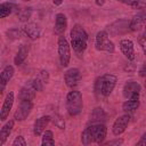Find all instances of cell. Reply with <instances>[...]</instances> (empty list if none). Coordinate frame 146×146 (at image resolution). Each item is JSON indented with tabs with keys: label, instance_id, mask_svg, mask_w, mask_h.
I'll return each instance as SVG.
<instances>
[{
	"label": "cell",
	"instance_id": "6da1fadb",
	"mask_svg": "<svg viewBox=\"0 0 146 146\" xmlns=\"http://www.w3.org/2000/svg\"><path fill=\"white\" fill-rule=\"evenodd\" d=\"M116 81H117L116 75H114L112 73H106V74L98 76L96 79L95 86H94L96 96L99 98L108 97L112 94V91L114 90V88L116 86Z\"/></svg>",
	"mask_w": 146,
	"mask_h": 146
},
{
	"label": "cell",
	"instance_id": "7a4b0ae2",
	"mask_svg": "<svg viewBox=\"0 0 146 146\" xmlns=\"http://www.w3.org/2000/svg\"><path fill=\"white\" fill-rule=\"evenodd\" d=\"M70 36H71V46L74 50V52L79 56H81L86 48H87V43H88V33L84 30V27L80 24H75L70 32Z\"/></svg>",
	"mask_w": 146,
	"mask_h": 146
},
{
	"label": "cell",
	"instance_id": "3957f363",
	"mask_svg": "<svg viewBox=\"0 0 146 146\" xmlns=\"http://www.w3.org/2000/svg\"><path fill=\"white\" fill-rule=\"evenodd\" d=\"M66 110L68 115L71 116H76L81 114L83 110V99L82 94L79 90L72 89L66 95Z\"/></svg>",
	"mask_w": 146,
	"mask_h": 146
},
{
	"label": "cell",
	"instance_id": "277c9868",
	"mask_svg": "<svg viewBox=\"0 0 146 146\" xmlns=\"http://www.w3.org/2000/svg\"><path fill=\"white\" fill-rule=\"evenodd\" d=\"M57 51L59 57V63L63 67L68 66L71 59V47L67 39L64 35H59L57 40Z\"/></svg>",
	"mask_w": 146,
	"mask_h": 146
},
{
	"label": "cell",
	"instance_id": "5b68a950",
	"mask_svg": "<svg viewBox=\"0 0 146 146\" xmlns=\"http://www.w3.org/2000/svg\"><path fill=\"white\" fill-rule=\"evenodd\" d=\"M95 47L99 51H106L110 54H113L115 50L114 43L110 40L108 33L106 31H99L96 34L95 38Z\"/></svg>",
	"mask_w": 146,
	"mask_h": 146
},
{
	"label": "cell",
	"instance_id": "8992f818",
	"mask_svg": "<svg viewBox=\"0 0 146 146\" xmlns=\"http://www.w3.org/2000/svg\"><path fill=\"white\" fill-rule=\"evenodd\" d=\"M33 108V103L32 100H21L19 105L17 106V110L14 113V119L15 121H24L32 112Z\"/></svg>",
	"mask_w": 146,
	"mask_h": 146
},
{
	"label": "cell",
	"instance_id": "52a82bcc",
	"mask_svg": "<svg viewBox=\"0 0 146 146\" xmlns=\"http://www.w3.org/2000/svg\"><path fill=\"white\" fill-rule=\"evenodd\" d=\"M130 22V21H129ZM129 22L127 19H119V21H115L114 23H112L111 25L107 26V33H110L111 35L113 36H116V35H121V34H124L127 33L128 31H130L129 29Z\"/></svg>",
	"mask_w": 146,
	"mask_h": 146
},
{
	"label": "cell",
	"instance_id": "ba28073f",
	"mask_svg": "<svg viewBox=\"0 0 146 146\" xmlns=\"http://www.w3.org/2000/svg\"><path fill=\"white\" fill-rule=\"evenodd\" d=\"M64 81L68 88L71 89L76 88L81 81V73L79 68H75V67L68 68L64 74Z\"/></svg>",
	"mask_w": 146,
	"mask_h": 146
},
{
	"label": "cell",
	"instance_id": "9c48e42d",
	"mask_svg": "<svg viewBox=\"0 0 146 146\" xmlns=\"http://www.w3.org/2000/svg\"><path fill=\"white\" fill-rule=\"evenodd\" d=\"M89 127H90V130H91L94 143L95 144H103L104 139L107 135L106 125L104 123H91Z\"/></svg>",
	"mask_w": 146,
	"mask_h": 146
},
{
	"label": "cell",
	"instance_id": "30bf717a",
	"mask_svg": "<svg viewBox=\"0 0 146 146\" xmlns=\"http://www.w3.org/2000/svg\"><path fill=\"white\" fill-rule=\"evenodd\" d=\"M129 123H130V116L127 113L123 114V115H120L119 117H116L115 121H114V123H113V125H112V132H113V135L114 136L122 135L127 130Z\"/></svg>",
	"mask_w": 146,
	"mask_h": 146
},
{
	"label": "cell",
	"instance_id": "8fae6325",
	"mask_svg": "<svg viewBox=\"0 0 146 146\" xmlns=\"http://www.w3.org/2000/svg\"><path fill=\"white\" fill-rule=\"evenodd\" d=\"M35 94H36V89L33 86V82L31 80L19 89L18 98L19 100H33L35 98Z\"/></svg>",
	"mask_w": 146,
	"mask_h": 146
},
{
	"label": "cell",
	"instance_id": "7c38bea8",
	"mask_svg": "<svg viewBox=\"0 0 146 146\" xmlns=\"http://www.w3.org/2000/svg\"><path fill=\"white\" fill-rule=\"evenodd\" d=\"M14 100H15V94L13 91H9L2 103V107L0 110V120L1 121H6L7 117L9 116V113L13 108L14 105Z\"/></svg>",
	"mask_w": 146,
	"mask_h": 146
},
{
	"label": "cell",
	"instance_id": "4fadbf2b",
	"mask_svg": "<svg viewBox=\"0 0 146 146\" xmlns=\"http://www.w3.org/2000/svg\"><path fill=\"white\" fill-rule=\"evenodd\" d=\"M120 50L121 52L124 55V57L128 60H133L136 55H135V47H133V42L130 39H122L120 41Z\"/></svg>",
	"mask_w": 146,
	"mask_h": 146
},
{
	"label": "cell",
	"instance_id": "5bb4252c",
	"mask_svg": "<svg viewBox=\"0 0 146 146\" xmlns=\"http://www.w3.org/2000/svg\"><path fill=\"white\" fill-rule=\"evenodd\" d=\"M139 105H140V97H139V94H135V95L130 96L129 98H127V100L122 104V110H123V112H125L127 114L133 113L136 110H138Z\"/></svg>",
	"mask_w": 146,
	"mask_h": 146
},
{
	"label": "cell",
	"instance_id": "9a60e30c",
	"mask_svg": "<svg viewBox=\"0 0 146 146\" xmlns=\"http://www.w3.org/2000/svg\"><path fill=\"white\" fill-rule=\"evenodd\" d=\"M51 120V116L50 115H42L40 117H38L35 121H34V125H33V133L35 136H41L43 133V131L46 130L47 125L49 124Z\"/></svg>",
	"mask_w": 146,
	"mask_h": 146
},
{
	"label": "cell",
	"instance_id": "2e32d148",
	"mask_svg": "<svg viewBox=\"0 0 146 146\" xmlns=\"http://www.w3.org/2000/svg\"><path fill=\"white\" fill-rule=\"evenodd\" d=\"M140 84L135 81V80H129L124 83L123 86V89H122V92H123V96L124 98H129L130 96L135 95V94H140Z\"/></svg>",
	"mask_w": 146,
	"mask_h": 146
},
{
	"label": "cell",
	"instance_id": "e0dca14e",
	"mask_svg": "<svg viewBox=\"0 0 146 146\" xmlns=\"http://www.w3.org/2000/svg\"><path fill=\"white\" fill-rule=\"evenodd\" d=\"M14 73H15V68L11 65L5 66L3 70L1 71V73H0V84H1V89L0 90H1V92L5 90L7 83L13 79Z\"/></svg>",
	"mask_w": 146,
	"mask_h": 146
},
{
	"label": "cell",
	"instance_id": "ac0fdd59",
	"mask_svg": "<svg viewBox=\"0 0 146 146\" xmlns=\"http://www.w3.org/2000/svg\"><path fill=\"white\" fill-rule=\"evenodd\" d=\"M22 31L31 40H36L40 36V34H41L40 27L36 24H34V23H26V24H24L23 27H22Z\"/></svg>",
	"mask_w": 146,
	"mask_h": 146
},
{
	"label": "cell",
	"instance_id": "d6986e66",
	"mask_svg": "<svg viewBox=\"0 0 146 146\" xmlns=\"http://www.w3.org/2000/svg\"><path fill=\"white\" fill-rule=\"evenodd\" d=\"M67 27V18L63 13H58L55 16V26H54V31L56 34L62 35V33L65 32Z\"/></svg>",
	"mask_w": 146,
	"mask_h": 146
},
{
	"label": "cell",
	"instance_id": "ffe728a7",
	"mask_svg": "<svg viewBox=\"0 0 146 146\" xmlns=\"http://www.w3.org/2000/svg\"><path fill=\"white\" fill-rule=\"evenodd\" d=\"M48 81H49V73L47 71H44V70L40 71L39 74L32 80L33 86L35 87L36 91H42L44 86L48 83Z\"/></svg>",
	"mask_w": 146,
	"mask_h": 146
},
{
	"label": "cell",
	"instance_id": "44dd1931",
	"mask_svg": "<svg viewBox=\"0 0 146 146\" xmlns=\"http://www.w3.org/2000/svg\"><path fill=\"white\" fill-rule=\"evenodd\" d=\"M146 23V11H140L137 15H135L131 21L129 22V29L130 31H138L143 25Z\"/></svg>",
	"mask_w": 146,
	"mask_h": 146
},
{
	"label": "cell",
	"instance_id": "7402d4cb",
	"mask_svg": "<svg viewBox=\"0 0 146 146\" xmlns=\"http://www.w3.org/2000/svg\"><path fill=\"white\" fill-rule=\"evenodd\" d=\"M14 125H15V119L7 121V122L2 125V128H1V130H0V146H2V145L6 143V140L8 139L9 135L11 133V131H13V129H14Z\"/></svg>",
	"mask_w": 146,
	"mask_h": 146
},
{
	"label": "cell",
	"instance_id": "603a6c76",
	"mask_svg": "<svg viewBox=\"0 0 146 146\" xmlns=\"http://www.w3.org/2000/svg\"><path fill=\"white\" fill-rule=\"evenodd\" d=\"M15 10L18 11L17 5H15L13 2H2L0 5V17L5 18V17L9 16L10 14H13Z\"/></svg>",
	"mask_w": 146,
	"mask_h": 146
},
{
	"label": "cell",
	"instance_id": "cb8c5ba5",
	"mask_svg": "<svg viewBox=\"0 0 146 146\" xmlns=\"http://www.w3.org/2000/svg\"><path fill=\"white\" fill-rule=\"evenodd\" d=\"M29 51H30L29 46L23 44V46L18 49V51H17V54H16L15 58H14V64H15V65H17V66L22 65V64H23V62L27 58V56H29Z\"/></svg>",
	"mask_w": 146,
	"mask_h": 146
},
{
	"label": "cell",
	"instance_id": "d4e9b609",
	"mask_svg": "<svg viewBox=\"0 0 146 146\" xmlns=\"http://www.w3.org/2000/svg\"><path fill=\"white\" fill-rule=\"evenodd\" d=\"M105 119L106 114L100 107H96L90 114V123H104Z\"/></svg>",
	"mask_w": 146,
	"mask_h": 146
},
{
	"label": "cell",
	"instance_id": "484cf974",
	"mask_svg": "<svg viewBox=\"0 0 146 146\" xmlns=\"http://www.w3.org/2000/svg\"><path fill=\"white\" fill-rule=\"evenodd\" d=\"M41 145H42V146H54V145H55L54 132H52L51 130H44V131H43Z\"/></svg>",
	"mask_w": 146,
	"mask_h": 146
},
{
	"label": "cell",
	"instance_id": "4316f807",
	"mask_svg": "<svg viewBox=\"0 0 146 146\" xmlns=\"http://www.w3.org/2000/svg\"><path fill=\"white\" fill-rule=\"evenodd\" d=\"M81 143L83 145H90L94 143V138H92V135H91V130H90V127L88 125L81 133Z\"/></svg>",
	"mask_w": 146,
	"mask_h": 146
},
{
	"label": "cell",
	"instance_id": "83f0119b",
	"mask_svg": "<svg viewBox=\"0 0 146 146\" xmlns=\"http://www.w3.org/2000/svg\"><path fill=\"white\" fill-rule=\"evenodd\" d=\"M31 15H32V8H24L22 10H19V13H18V17L22 22L27 21L31 17Z\"/></svg>",
	"mask_w": 146,
	"mask_h": 146
},
{
	"label": "cell",
	"instance_id": "f1b7e54d",
	"mask_svg": "<svg viewBox=\"0 0 146 146\" xmlns=\"http://www.w3.org/2000/svg\"><path fill=\"white\" fill-rule=\"evenodd\" d=\"M6 33H7L8 39L15 40V39H19V38H21L23 31H21V30H18V29H10V30H8Z\"/></svg>",
	"mask_w": 146,
	"mask_h": 146
},
{
	"label": "cell",
	"instance_id": "f546056e",
	"mask_svg": "<svg viewBox=\"0 0 146 146\" xmlns=\"http://www.w3.org/2000/svg\"><path fill=\"white\" fill-rule=\"evenodd\" d=\"M51 120H52V122H54V124L57 127V128H59V129H65V121H64V119L60 116V115H58V114H55L52 117H51Z\"/></svg>",
	"mask_w": 146,
	"mask_h": 146
},
{
	"label": "cell",
	"instance_id": "4dcf8cb0",
	"mask_svg": "<svg viewBox=\"0 0 146 146\" xmlns=\"http://www.w3.org/2000/svg\"><path fill=\"white\" fill-rule=\"evenodd\" d=\"M11 145H13V146H26L27 143H26L25 138H24L22 135H19V136H17V137L14 139V141H13Z\"/></svg>",
	"mask_w": 146,
	"mask_h": 146
},
{
	"label": "cell",
	"instance_id": "1f68e13d",
	"mask_svg": "<svg viewBox=\"0 0 146 146\" xmlns=\"http://www.w3.org/2000/svg\"><path fill=\"white\" fill-rule=\"evenodd\" d=\"M138 42H139V46L141 47L144 54L146 55V36H145L144 34L139 35V38H138Z\"/></svg>",
	"mask_w": 146,
	"mask_h": 146
},
{
	"label": "cell",
	"instance_id": "d6a6232c",
	"mask_svg": "<svg viewBox=\"0 0 146 146\" xmlns=\"http://www.w3.org/2000/svg\"><path fill=\"white\" fill-rule=\"evenodd\" d=\"M123 139H121V138H115V139H112V140H108V141H106V143H104L105 145H110V146H112V145H122L123 144Z\"/></svg>",
	"mask_w": 146,
	"mask_h": 146
},
{
	"label": "cell",
	"instance_id": "836d02e7",
	"mask_svg": "<svg viewBox=\"0 0 146 146\" xmlns=\"http://www.w3.org/2000/svg\"><path fill=\"white\" fill-rule=\"evenodd\" d=\"M119 2H122L124 5H128V6H137L139 3V0H116Z\"/></svg>",
	"mask_w": 146,
	"mask_h": 146
},
{
	"label": "cell",
	"instance_id": "e575fe53",
	"mask_svg": "<svg viewBox=\"0 0 146 146\" xmlns=\"http://www.w3.org/2000/svg\"><path fill=\"white\" fill-rule=\"evenodd\" d=\"M137 145L139 146H146V132H144L140 137V139L137 141Z\"/></svg>",
	"mask_w": 146,
	"mask_h": 146
},
{
	"label": "cell",
	"instance_id": "d590c367",
	"mask_svg": "<svg viewBox=\"0 0 146 146\" xmlns=\"http://www.w3.org/2000/svg\"><path fill=\"white\" fill-rule=\"evenodd\" d=\"M139 75L143 76V78H146V62L143 64V66L140 67L139 70Z\"/></svg>",
	"mask_w": 146,
	"mask_h": 146
},
{
	"label": "cell",
	"instance_id": "8d00e7d4",
	"mask_svg": "<svg viewBox=\"0 0 146 146\" xmlns=\"http://www.w3.org/2000/svg\"><path fill=\"white\" fill-rule=\"evenodd\" d=\"M51 1H52V3L55 6H60L63 3V0H51Z\"/></svg>",
	"mask_w": 146,
	"mask_h": 146
},
{
	"label": "cell",
	"instance_id": "74e56055",
	"mask_svg": "<svg viewBox=\"0 0 146 146\" xmlns=\"http://www.w3.org/2000/svg\"><path fill=\"white\" fill-rule=\"evenodd\" d=\"M105 1H106V0H95V2H96L97 6H103V5L105 3Z\"/></svg>",
	"mask_w": 146,
	"mask_h": 146
},
{
	"label": "cell",
	"instance_id": "f35d334b",
	"mask_svg": "<svg viewBox=\"0 0 146 146\" xmlns=\"http://www.w3.org/2000/svg\"><path fill=\"white\" fill-rule=\"evenodd\" d=\"M145 36H146V24H145V26H144V33H143Z\"/></svg>",
	"mask_w": 146,
	"mask_h": 146
},
{
	"label": "cell",
	"instance_id": "ab89813d",
	"mask_svg": "<svg viewBox=\"0 0 146 146\" xmlns=\"http://www.w3.org/2000/svg\"><path fill=\"white\" fill-rule=\"evenodd\" d=\"M144 87H145V89H146V78H145V83H144Z\"/></svg>",
	"mask_w": 146,
	"mask_h": 146
},
{
	"label": "cell",
	"instance_id": "60d3db41",
	"mask_svg": "<svg viewBox=\"0 0 146 146\" xmlns=\"http://www.w3.org/2000/svg\"><path fill=\"white\" fill-rule=\"evenodd\" d=\"M24 1H31V0H24Z\"/></svg>",
	"mask_w": 146,
	"mask_h": 146
}]
</instances>
